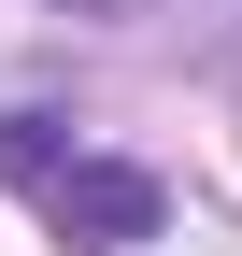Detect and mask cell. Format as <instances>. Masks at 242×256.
I'll return each instance as SVG.
<instances>
[{
    "instance_id": "6da1fadb",
    "label": "cell",
    "mask_w": 242,
    "mask_h": 256,
    "mask_svg": "<svg viewBox=\"0 0 242 256\" xmlns=\"http://www.w3.org/2000/svg\"><path fill=\"white\" fill-rule=\"evenodd\" d=\"M28 171H43V200L86 214L100 242H157V185H142V171H114V156H72V171H57V156H28Z\"/></svg>"
}]
</instances>
